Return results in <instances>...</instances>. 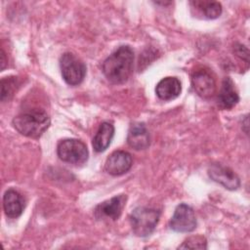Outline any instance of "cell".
<instances>
[{"label": "cell", "instance_id": "cell-16", "mask_svg": "<svg viewBox=\"0 0 250 250\" xmlns=\"http://www.w3.org/2000/svg\"><path fill=\"white\" fill-rule=\"evenodd\" d=\"M190 4L193 5L203 18L207 20L219 18L223 10L221 3L217 1H192Z\"/></svg>", "mask_w": 250, "mask_h": 250}, {"label": "cell", "instance_id": "cell-20", "mask_svg": "<svg viewBox=\"0 0 250 250\" xmlns=\"http://www.w3.org/2000/svg\"><path fill=\"white\" fill-rule=\"evenodd\" d=\"M6 56H5V53L3 50H1V69L3 70L6 66V63H7V61H6Z\"/></svg>", "mask_w": 250, "mask_h": 250}, {"label": "cell", "instance_id": "cell-13", "mask_svg": "<svg viewBox=\"0 0 250 250\" xmlns=\"http://www.w3.org/2000/svg\"><path fill=\"white\" fill-rule=\"evenodd\" d=\"M128 145L136 150L146 149L149 146V134L145 123H134L131 125L128 136Z\"/></svg>", "mask_w": 250, "mask_h": 250}, {"label": "cell", "instance_id": "cell-19", "mask_svg": "<svg viewBox=\"0 0 250 250\" xmlns=\"http://www.w3.org/2000/svg\"><path fill=\"white\" fill-rule=\"evenodd\" d=\"M234 53L236 54L237 57H239L240 59L245 60L246 62H248V57H249V53L247 48H245V46L241 45V44H236L234 47Z\"/></svg>", "mask_w": 250, "mask_h": 250}, {"label": "cell", "instance_id": "cell-6", "mask_svg": "<svg viewBox=\"0 0 250 250\" xmlns=\"http://www.w3.org/2000/svg\"><path fill=\"white\" fill-rule=\"evenodd\" d=\"M169 226L171 229L177 232H190L196 228V218L193 209L182 203L178 205L170 220Z\"/></svg>", "mask_w": 250, "mask_h": 250}, {"label": "cell", "instance_id": "cell-17", "mask_svg": "<svg viewBox=\"0 0 250 250\" xmlns=\"http://www.w3.org/2000/svg\"><path fill=\"white\" fill-rule=\"evenodd\" d=\"M19 83H18V77L15 76H9L4 77L1 80V101L6 102L9 101L14 93L17 90Z\"/></svg>", "mask_w": 250, "mask_h": 250}, {"label": "cell", "instance_id": "cell-12", "mask_svg": "<svg viewBox=\"0 0 250 250\" xmlns=\"http://www.w3.org/2000/svg\"><path fill=\"white\" fill-rule=\"evenodd\" d=\"M182 85L177 77H164L156 85L155 93L162 101H171L180 96Z\"/></svg>", "mask_w": 250, "mask_h": 250}, {"label": "cell", "instance_id": "cell-10", "mask_svg": "<svg viewBox=\"0 0 250 250\" xmlns=\"http://www.w3.org/2000/svg\"><path fill=\"white\" fill-rule=\"evenodd\" d=\"M133 164L132 156L125 150H115L106 159L105 171L111 176H121L127 173Z\"/></svg>", "mask_w": 250, "mask_h": 250}, {"label": "cell", "instance_id": "cell-8", "mask_svg": "<svg viewBox=\"0 0 250 250\" xmlns=\"http://www.w3.org/2000/svg\"><path fill=\"white\" fill-rule=\"evenodd\" d=\"M126 199L127 197L125 194H119L100 203L95 208L96 218L100 220H117L120 217L122 210L126 204Z\"/></svg>", "mask_w": 250, "mask_h": 250}, {"label": "cell", "instance_id": "cell-3", "mask_svg": "<svg viewBox=\"0 0 250 250\" xmlns=\"http://www.w3.org/2000/svg\"><path fill=\"white\" fill-rule=\"evenodd\" d=\"M160 218V211L150 207H137L130 215V224L137 236L146 237L153 232Z\"/></svg>", "mask_w": 250, "mask_h": 250}, {"label": "cell", "instance_id": "cell-2", "mask_svg": "<svg viewBox=\"0 0 250 250\" xmlns=\"http://www.w3.org/2000/svg\"><path fill=\"white\" fill-rule=\"evenodd\" d=\"M14 128L28 138H39L50 126V117L43 109H30L13 119Z\"/></svg>", "mask_w": 250, "mask_h": 250}, {"label": "cell", "instance_id": "cell-5", "mask_svg": "<svg viewBox=\"0 0 250 250\" xmlns=\"http://www.w3.org/2000/svg\"><path fill=\"white\" fill-rule=\"evenodd\" d=\"M60 67L63 80L70 86L79 85L85 78L86 65L72 53L62 54L60 59Z\"/></svg>", "mask_w": 250, "mask_h": 250}, {"label": "cell", "instance_id": "cell-7", "mask_svg": "<svg viewBox=\"0 0 250 250\" xmlns=\"http://www.w3.org/2000/svg\"><path fill=\"white\" fill-rule=\"evenodd\" d=\"M209 177L216 183L222 185L225 188L235 190L240 187L238 176L229 167L220 163H213L208 168Z\"/></svg>", "mask_w": 250, "mask_h": 250}, {"label": "cell", "instance_id": "cell-18", "mask_svg": "<svg viewBox=\"0 0 250 250\" xmlns=\"http://www.w3.org/2000/svg\"><path fill=\"white\" fill-rule=\"evenodd\" d=\"M178 248L179 249H206L207 241L204 236L193 235L187 238Z\"/></svg>", "mask_w": 250, "mask_h": 250}, {"label": "cell", "instance_id": "cell-14", "mask_svg": "<svg viewBox=\"0 0 250 250\" xmlns=\"http://www.w3.org/2000/svg\"><path fill=\"white\" fill-rule=\"evenodd\" d=\"M239 101L234 83L229 77H225L218 95V104L224 109L232 108Z\"/></svg>", "mask_w": 250, "mask_h": 250}, {"label": "cell", "instance_id": "cell-4", "mask_svg": "<svg viewBox=\"0 0 250 250\" xmlns=\"http://www.w3.org/2000/svg\"><path fill=\"white\" fill-rule=\"evenodd\" d=\"M57 153L61 160L74 165L84 164L89 156L86 145L76 139L62 140L58 144Z\"/></svg>", "mask_w": 250, "mask_h": 250}, {"label": "cell", "instance_id": "cell-9", "mask_svg": "<svg viewBox=\"0 0 250 250\" xmlns=\"http://www.w3.org/2000/svg\"><path fill=\"white\" fill-rule=\"evenodd\" d=\"M191 84L197 95L204 99L212 97L216 92V80L208 69L195 70L191 77Z\"/></svg>", "mask_w": 250, "mask_h": 250}, {"label": "cell", "instance_id": "cell-1", "mask_svg": "<svg viewBox=\"0 0 250 250\" xmlns=\"http://www.w3.org/2000/svg\"><path fill=\"white\" fill-rule=\"evenodd\" d=\"M134 51L130 46L123 45L115 50L103 63V72L113 84L126 82L133 72Z\"/></svg>", "mask_w": 250, "mask_h": 250}, {"label": "cell", "instance_id": "cell-15", "mask_svg": "<svg viewBox=\"0 0 250 250\" xmlns=\"http://www.w3.org/2000/svg\"><path fill=\"white\" fill-rule=\"evenodd\" d=\"M114 136V126L109 122H103L94 139H93V147L97 152L104 151L110 145Z\"/></svg>", "mask_w": 250, "mask_h": 250}, {"label": "cell", "instance_id": "cell-11", "mask_svg": "<svg viewBox=\"0 0 250 250\" xmlns=\"http://www.w3.org/2000/svg\"><path fill=\"white\" fill-rule=\"evenodd\" d=\"M3 208L6 216L11 219L20 217L24 208V200L21 194L13 189H8L3 196Z\"/></svg>", "mask_w": 250, "mask_h": 250}]
</instances>
